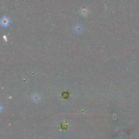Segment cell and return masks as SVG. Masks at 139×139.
<instances>
[{
  "label": "cell",
  "mask_w": 139,
  "mask_h": 139,
  "mask_svg": "<svg viewBox=\"0 0 139 139\" xmlns=\"http://www.w3.org/2000/svg\"><path fill=\"white\" fill-rule=\"evenodd\" d=\"M83 27L80 24H78L76 25L74 27V31L77 33H80L83 31Z\"/></svg>",
  "instance_id": "cell-1"
},
{
  "label": "cell",
  "mask_w": 139,
  "mask_h": 139,
  "mask_svg": "<svg viewBox=\"0 0 139 139\" xmlns=\"http://www.w3.org/2000/svg\"><path fill=\"white\" fill-rule=\"evenodd\" d=\"M1 24H2V26H7L9 25V20H8V18L4 17L1 19Z\"/></svg>",
  "instance_id": "cell-2"
},
{
  "label": "cell",
  "mask_w": 139,
  "mask_h": 139,
  "mask_svg": "<svg viewBox=\"0 0 139 139\" xmlns=\"http://www.w3.org/2000/svg\"><path fill=\"white\" fill-rule=\"evenodd\" d=\"M80 14H81L82 15L86 16V15H88L89 11H88V10L86 9V8H82V9H80Z\"/></svg>",
  "instance_id": "cell-3"
}]
</instances>
